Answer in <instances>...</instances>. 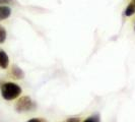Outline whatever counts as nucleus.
Segmentation results:
<instances>
[{"mask_svg": "<svg viewBox=\"0 0 135 122\" xmlns=\"http://www.w3.org/2000/svg\"><path fill=\"white\" fill-rule=\"evenodd\" d=\"M36 107L35 103L30 97H21L15 104V109L17 112H27L31 111Z\"/></svg>", "mask_w": 135, "mask_h": 122, "instance_id": "f03ea898", "label": "nucleus"}, {"mask_svg": "<svg viewBox=\"0 0 135 122\" xmlns=\"http://www.w3.org/2000/svg\"><path fill=\"white\" fill-rule=\"evenodd\" d=\"M12 73H13L15 78H23V76H25V73L22 72V70L17 67V66L12 67Z\"/></svg>", "mask_w": 135, "mask_h": 122, "instance_id": "423d86ee", "label": "nucleus"}, {"mask_svg": "<svg viewBox=\"0 0 135 122\" xmlns=\"http://www.w3.org/2000/svg\"><path fill=\"white\" fill-rule=\"evenodd\" d=\"M134 13H135V2H132L125 9V15L126 16H131V15H133Z\"/></svg>", "mask_w": 135, "mask_h": 122, "instance_id": "39448f33", "label": "nucleus"}, {"mask_svg": "<svg viewBox=\"0 0 135 122\" xmlns=\"http://www.w3.org/2000/svg\"><path fill=\"white\" fill-rule=\"evenodd\" d=\"M5 40H6V31L2 26H0V44L4 43Z\"/></svg>", "mask_w": 135, "mask_h": 122, "instance_id": "0eeeda50", "label": "nucleus"}, {"mask_svg": "<svg viewBox=\"0 0 135 122\" xmlns=\"http://www.w3.org/2000/svg\"><path fill=\"white\" fill-rule=\"evenodd\" d=\"M82 122H101V120H100V116L99 115H94L86 118L85 120H83Z\"/></svg>", "mask_w": 135, "mask_h": 122, "instance_id": "6e6552de", "label": "nucleus"}, {"mask_svg": "<svg viewBox=\"0 0 135 122\" xmlns=\"http://www.w3.org/2000/svg\"><path fill=\"white\" fill-rule=\"evenodd\" d=\"M20 94H21V88L14 82H6L1 88V95L7 101L16 99Z\"/></svg>", "mask_w": 135, "mask_h": 122, "instance_id": "f257e3e1", "label": "nucleus"}, {"mask_svg": "<svg viewBox=\"0 0 135 122\" xmlns=\"http://www.w3.org/2000/svg\"><path fill=\"white\" fill-rule=\"evenodd\" d=\"M9 65V57L5 51L0 50V68L6 69Z\"/></svg>", "mask_w": 135, "mask_h": 122, "instance_id": "7ed1b4c3", "label": "nucleus"}, {"mask_svg": "<svg viewBox=\"0 0 135 122\" xmlns=\"http://www.w3.org/2000/svg\"><path fill=\"white\" fill-rule=\"evenodd\" d=\"M11 14V9L7 5H0V20L8 18Z\"/></svg>", "mask_w": 135, "mask_h": 122, "instance_id": "20e7f679", "label": "nucleus"}, {"mask_svg": "<svg viewBox=\"0 0 135 122\" xmlns=\"http://www.w3.org/2000/svg\"><path fill=\"white\" fill-rule=\"evenodd\" d=\"M12 0H0V5H5V4H9Z\"/></svg>", "mask_w": 135, "mask_h": 122, "instance_id": "9d476101", "label": "nucleus"}, {"mask_svg": "<svg viewBox=\"0 0 135 122\" xmlns=\"http://www.w3.org/2000/svg\"><path fill=\"white\" fill-rule=\"evenodd\" d=\"M27 122H45V121L40 119V118H33V119H30Z\"/></svg>", "mask_w": 135, "mask_h": 122, "instance_id": "9b49d317", "label": "nucleus"}, {"mask_svg": "<svg viewBox=\"0 0 135 122\" xmlns=\"http://www.w3.org/2000/svg\"><path fill=\"white\" fill-rule=\"evenodd\" d=\"M64 122H80L79 118H76V117H72V118H68L66 121Z\"/></svg>", "mask_w": 135, "mask_h": 122, "instance_id": "1a4fd4ad", "label": "nucleus"}]
</instances>
